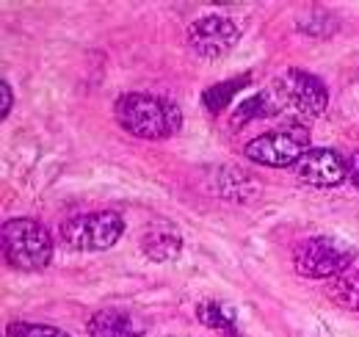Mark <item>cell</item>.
Here are the masks:
<instances>
[{"label":"cell","instance_id":"12","mask_svg":"<svg viewBox=\"0 0 359 337\" xmlns=\"http://www.w3.org/2000/svg\"><path fill=\"white\" fill-rule=\"evenodd\" d=\"M196 318H199L205 326H210V329H222V332H232V329H235V312H232L226 304L213 301V298L199 301Z\"/></svg>","mask_w":359,"mask_h":337},{"label":"cell","instance_id":"11","mask_svg":"<svg viewBox=\"0 0 359 337\" xmlns=\"http://www.w3.org/2000/svg\"><path fill=\"white\" fill-rule=\"evenodd\" d=\"M326 293H329V298L337 307H346V310L359 312V271H346V274L334 277L326 285Z\"/></svg>","mask_w":359,"mask_h":337},{"label":"cell","instance_id":"3","mask_svg":"<svg viewBox=\"0 0 359 337\" xmlns=\"http://www.w3.org/2000/svg\"><path fill=\"white\" fill-rule=\"evenodd\" d=\"M307 152H310V130L299 122H287L276 130H269L252 138L243 150V155L252 164L269 168H293Z\"/></svg>","mask_w":359,"mask_h":337},{"label":"cell","instance_id":"14","mask_svg":"<svg viewBox=\"0 0 359 337\" xmlns=\"http://www.w3.org/2000/svg\"><path fill=\"white\" fill-rule=\"evenodd\" d=\"M6 337H69L58 326H47V324H25V321H14L6 326Z\"/></svg>","mask_w":359,"mask_h":337},{"label":"cell","instance_id":"7","mask_svg":"<svg viewBox=\"0 0 359 337\" xmlns=\"http://www.w3.org/2000/svg\"><path fill=\"white\" fill-rule=\"evenodd\" d=\"M241 39V28L222 14H210L196 20L188 28V47L202 58V61H219L229 55V50Z\"/></svg>","mask_w":359,"mask_h":337},{"label":"cell","instance_id":"10","mask_svg":"<svg viewBox=\"0 0 359 337\" xmlns=\"http://www.w3.org/2000/svg\"><path fill=\"white\" fill-rule=\"evenodd\" d=\"M91 337H141V326L125 310H97L89 321Z\"/></svg>","mask_w":359,"mask_h":337},{"label":"cell","instance_id":"13","mask_svg":"<svg viewBox=\"0 0 359 337\" xmlns=\"http://www.w3.org/2000/svg\"><path fill=\"white\" fill-rule=\"evenodd\" d=\"M249 84V78L246 75H241L238 81H226V84H216L210 86L205 94H202V100H205V108L208 111H213V114H219V111H224L226 105L235 100V94L243 88V86Z\"/></svg>","mask_w":359,"mask_h":337},{"label":"cell","instance_id":"5","mask_svg":"<svg viewBox=\"0 0 359 337\" xmlns=\"http://www.w3.org/2000/svg\"><path fill=\"white\" fill-rule=\"evenodd\" d=\"M357 249L334 235H315L296 252V271L307 279H334L351 268Z\"/></svg>","mask_w":359,"mask_h":337},{"label":"cell","instance_id":"2","mask_svg":"<svg viewBox=\"0 0 359 337\" xmlns=\"http://www.w3.org/2000/svg\"><path fill=\"white\" fill-rule=\"evenodd\" d=\"M0 241L6 263L17 271H42L53 260V238L36 218H8Z\"/></svg>","mask_w":359,"mask_h":337},{"label":"cell","instance_id":"15","mask_svg":"<svg viewBox=\"0 0 359 337\" xmlns=\"http://www.w3.org/2000/svg\"><path fill=\"white\" fill-rule=\"evenodd\" d=\"M0 97H3V108H0V119H6L11 114V103H14V94H11V86L6 81H0Z\"/></svg>","mask_w":359,"mask_h":337},{"label":"cell","instance_id":"8","mask_svg":"<svg viewBox=\"0 0 359 337\" xmlns=\"http://www.w3.org/2000/svg\"><path fill=\"white\" fill-rule=\"evenodd\" d=\"M296 177L313 188H337L348 180V161L337 150H310L296 166Z\"/></svg>","mask_w":359,"mask_h":337},{"label":"cell","instance_id":"4","mask_svg":"<svg viewBox=\"0 0 359 337\" xmlns=\"http://www.w3.org/2000/svg\"><path fill=\"white\" fill-rule=\"evenodd\" d=\"M125 232V218L116 211L72 216L61 227V238L72 252H105Z\"/></svg>","mask_w":359,"mask_h":337},{"label":"cell","instance_id":"6","mask_svg":"<svg viewBox=\"0 0 359 337\" xmlns=\"http://www.w3.org/2000/svg\"><path fill=\"white\" fill-rule=\"evenodd\" d=\"M271 97L279 111H293L299 117H320L329 105L323 81L302 70H287L271 88Z\"/></svg>","mask_w":359,"mask_h":337},{"label":"cell","instance_id":"9","mask_svg":"<svg viewBox=\"0 0 359 337\" xmlns=\"http://www.w3.org/2000/svg\"><path fill=\"white\" fill-rule=\"evenodd\" d=\"M182 238L180 230L169 221H152L141 235V252L152 263H169L180 254Z\"/></svg>","mask_w":359,"mask_h":337},{"label":"cell","instance_id":"1","mask_svg":"<svg viewBox=\"0 0 359 337\" xmlns=\"http://www.w3.org/2000/svg\"><path fill=\"white\" fill-rule=\"evenodd\" d=\"M116 119L135 138H172L182 127V111L175 100L155 94H122L116 100Z\"/></svg>","mask_w":359,"mask_h":337},{"label":"cell","instance_id":"16","mask_svg":"<svg viewBox=\"0 0 359 337\" xmlns=\"http://www.w3.org/2000/svg\"><path fill=\"white\" fill-rule=\"evenodd\" d=\"M348 183L359 191V152L348 158Z\"/></svg>","mask_w":359,"mask_h":337}]
</instances>
